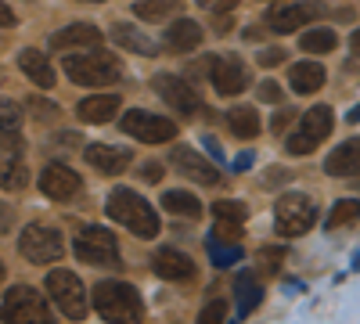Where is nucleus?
<instances>
[{
  "mask_svg": "<svg viewBox=\"0 0 360 324\" xmlns=\"http://www.w3.org/2000/svg\"><path fill=\"white\" fill-rule=\"evenodd\" d=\"M169 162H173V169H176V173H184L188 181H195V184H205V188H217V184H220V169H217L213 162H209L205 155H198L195 148H188V144L173 148Z\"/></svg>",
  "mask_w": 360,
  "mask_h": 324,
  "instance_id": "12",
  "label": "nucleus"
},
{
  "mask_svg": "<svg viewBox=\"0 0 360 324\" xmlns=\"http://www.w3.org/2000/svg\"><path fill=\"white\" fill-rule=\"evenodd\" d=\"M324 173L328 176H353V173H360V137L342 141L339 148L324 159Z\"/></svg>",
  "mask_w": 360,
  "mask_h": 324,
  "instance_id": "19",
  "label": "nucleus"
},
{
  "mask_svg": "<svg viewBox=\"0 0 360 324\" xmlns=\"http://www.w3.org/2000/svg\"><path fill=\"white\" fill-rule=\"evenodd\" d=\"M152 267L162 281H191L195 278V263L191 256H184L180 249H159L152 256Z\"/></svg>",
  "mask_w": 360,
  "mask_h": 324,
  "instance_id": "15",
  "label": "nucleus"
},
{
  "mask_svg": "<svg viewBox=\"0 0 360 324\" xmlns=\"http://www.w3.org/2000/svg\"><path fill=\"white\" fill-rule=\"evenodd\" d=\"M299 44H303V51H310V54H328V51H335L339 37L332 33V29H307Z\"/></svg>",
  "mask_w": 360,
  "mask_h": 324,
  "instance_id": "31",
  "label": "nucleus"
},
{
  "mask_svg": "<svg viewBox=\"0 0 360 324\" xmlns=\"http://www.w3.org/2000/svg\"><path fill=\"white\" fill-rule=\"evenodd\" d=\"M94 310L105 320H112V324H137L141 313H144L137 288L127 285V281H98V288H94Z\"/></svg>",
  "mask_w": 360,
  "mask_h": 324,
  "instance_id": "2",
  "label": "nucleus"
},
{
  "mask_svg": "<svg viewBox=\"0 0 360 324\" xmlns=\"http://www.w3.org/2000/svg\"><path fill=\"white\" fill-rule=\"evenodd\" d=\"M349 51H353V54H360V29H356V33L349 37Z\"/></svg>",
  "mask_w": 360,
  "mask_h": 324,
  "instance_id": "47",
  "label": "nucleus"
},
{
  "mask_svg": "<svg viewBox=\"0 0 360 324\" xmlns=\"http://www.w3.org/2000/svg\"><path fill=\"white\" fill-rule=\"evenodd\" d=\"M79 184H83L79 173L69 169L65 162H51V166H44V173H40L44 195H47V198H58V202H65V198L79 195Z\"/></svg>",
  "mask_w": 360,
  "mask_h": 324,
  "instance_id": "14",
  "label": "nucleus"
},
{
  "mask_svg": "<svg viewBox=\"0 0 360 324\" xmlns=\"http://www.w3.org/2000/svg\"><path fill=\"white\" fill-rule=\"evenodd\" d=\"M18 249L29 263H37V267H44V263H54L65 256V238L58 234L54 227H44V223H29L22 231L18 238Z\"/></svg>",
  "mask_w": 360,
  "mask_h": 324,
  "instance_id": "7",
  "label": "nucleus"
},
{
  "mask_svg": "<svg viewBox=\"0 0 360 324\" xmlns=\"http://www.w3.org/2000/svg\"><path fill=\"white\" fill-rule=\"evenodd\" d=\"M130 137L144 141V144H162V141H173L176 137V123L173 119H162L155 112H144V108H130L123 112V119H119Z\"/></svg>",
  "mask_w": 360,
  "mask_h": 324,
  "instance_id": "10",
  "label": "nucleus"
},
{
  "mask_svg": "<svg viewBox=\"0 0 360 324\" xmlns=\"http://www.w3.org/2000/svg\"><path fill=\"white\" fill-rule=\"evenodd\" d=\"M256 94H259V101H266V105H278V101H281V86H278L274 79H263V83L256 86Z\"/></svg>",
  "mask_w": 360,
  "mask_h": 324,
  "instance_id": "38",
  "label": "nucleus"
},
{
  "mask_svg": "<svg viewBox=\"0 0 360 324\" xmlns=\"http://www.w3.org/2000/svg\"><path fill=\"white\" fill-rule=\"evenodd\" d=\"M213 216H217V223H238V227H245L249 209H245V202L224 198V202H217V205H213Z\"/></svg>",
  "mask_w": 360,
  "mask_h": 324,
  "instance_id": "33",
  "label": "nucleus"
},
{
  "mask_svg": "<svg viewBox=\"0 0 360 324\" xmlns=\"http://www.w3.org/2000/svg\"><path fill=\"white\" fill-rule=\"evenodd\" d=\"M213 86H217V94L224 98H234V94H242L245 91V83H249V69L245 65H238V62H220V58H213Z\"/></svg>",
  "mask_w": 360,
  "mask_h": 324,
  "instance_id": "18",
  "label": "nucleus"
},
{
  "mask_svg": "<svg viewBox=\"0 0 360 324\" xmlns=\"http://www.w3.org/2000/svg\"><path fill=\"white\" fill-rule=\"evenodd\" d=\"M0 281H4V263H0Z\"/></svg>",
  "mask_w": 360,
  "mask_h": 324,
  "instance_id": "49",
  "label": "nucleus"
},
{
  "mask_svg": "<svg viewBox=\"0 0 360 324\" xmlns=\"http://www.w3.org/2000/svg\"><path fill=\"white\" fill-rule=\"evenodd\" d=\"M317 223V205L307 195H281L274 205V231L281 238H299Z\"/></svg>",
  "mask_w": 360,
  "mask_h": 324,
  "instance_id": "5",
  "label": "nucleus"
},
{
  "mask_svg": "<svg viewBox=\"0 0 360 324\" xmlns=\"http://www.w3.org/2000/svg\"><path fill=\"white\" fill-rule=\"evenodd\" d=\"M65 76L79 86H108L115 83L119 76H123V69H119V62L112 54L105 51H83V54H69L65 58Z\"/></svg>",
  "mask_w": 360,
  "mask_h": 324,
  "instance_id": "4",
  "label": "nucleus"
},
{
  "mask_svg": "<svg viewBox=\"0 0 360 324\" xmlns=\"http://www.w3.org/2000/svg\"><path fill=\"white\" fill-rule=\"evenodd\" d=\"M198 8L217 18V15H231V11L238 8V0H198Z\"/></svg>",
  "mask_w": 360,
  "mask_h": 324,
  "instance_id": "37",
  "label": "nucleus"
},
{
  "mask_svg": "<svg viewBox=\"0 0 360 324\" xmlns=\"http://www.w3.org/2000/svg\"><path fill=\"white\" fill-rule=\"evenodd\" d=\"M115 112H119V98L115 94H98V98H83L76 115L83 123H108L115 119Z\"/></svg>",
  "mask_w": 360,
  "mask_h": 324,
  "instance_id": "24",
  "label": "nucleus"
},
{
  "mask_svg": "<svg viewBox=\"0 0 360 324\" xmlns=\"http://www.w3.org/2000/svg\"><path fill=\"white\" fill-rule=\"evenodd\" d=\"M281 181H288V169H281V166H270L263 173V188H281Z\"/></svg>",
  "mask_w": 360,
  "mask_h": 324,
  "instance_id": "40",
  "label": "nucleus"
},
{
  "mask_svg": "<svg viewBox=\"0 0 360 324\" xmlns=\"http://www.w3.org/2000/svg\"><path fill=\"white\" fill-rule=\"evenodd\" d=\"M173 11H180V0H141L134 8V15L141 22H166V18H173Z\"/></svg>",
  "mask_w": 360,
  "mask_h": 324,
  "instance_id": "28",
  "label": "nucleus"
},
{
  "mask_svg": "<svg viewBox=\"0 0 360 324\" xmlns=\"http://www.w3.org/2000/svg\"><path fill=\"white\" fill-rule=\"evenodd\" d=\"M288 83L295 94H317L324 86V65L321 62H299L288 69Z\"/></svg>",
  "mask_w": 360,
  "mask_h": 324,
  "instance_id": "22",
  "label": "nucleus"
},
{
  "mask_svg": "<svg viewBox=\"0 0 360 324\" xmlns=\"http://www.w3.org/2000/svg\"><path fill=\"white\" fill-rule=\"evenodd\" d=\"M18 127H22V112H18V105L11 101V98H0V134H18Z\"/></svg>",
  "mask_w": 360,
  "mask_h": 324,
  "instance_id": "34",
  "label": "nucleus"
},
{
  "mask_svg": "<svg viewBox=\"0 0 360 324\" xmlns=\"http://www.w3.org/2000/svg\"><path fill=\"white\" fill-rule=\"evenodd\" d=\"M234 299H238V310H242V317L252 313V310L263 303V285H259V278H256L252 271H242V274L234 278Z\"/></svg>",
  "mask_w": 360,
  "mask_h": 324,
  "instance_id": "25",
  "label": "nucleus"
},
{
  "mask_svg": "<svg viewBox=\"0 0 360 324\" xmlns=\"http://www.w3.org/2000/svg\"><path fill=\"white\" fill-rule=\"evenodd\" d=\"M205 148H209V155H213L217 162H224V152H220V141L217 137H205Z\"/></svg>",
  "mask_w": 360,
  "mask_h": 324,
  "instance_id": "43",
  "label": "nucleus"
},
{
  "mask_svg": "<svg viewBox=\"0 0 360 324\" xmlns=\"http://www.w3.org/2000/svg\"><path fill=\"white\" fill-rule=\"evenodd\" d=\"M25 184H29V169L22 162H15V159L0 162V188L4 191H22Z\"/></svg>",
  "mask_w": 360,
  "mask_h": 324,
  "instance_id": "30",
  "label": "nucleus"
},
{
  "mask_svg": "<svg viewBox=\"0 0 360 324\" xmlns=\"http://www.w3.org/2000/svg\"><path fill=\"white\" fill-rule=\"evenodd\" d=\"M256 62H259L263 69H270V65H281V62H285V51H281V47H263V51L256 54Z\"/></svg>",
  "mask_w": 360,
  "mask_h": 324,
  "instance_id": "39",
  "label": "nucleus"
},
{
  "mask_svg": "<svg viewBox=\"0 0 360 324\" xmlns=\"http://www.w3.org/2000/svg\"><path fill=\"white\" fill-rule=\"evenodd\" d=\"M86 162L94 166L98 173H105V176H119V173H127V166H130V152L119 148V144H90Z\"/></svg>",
  "mask_w": 360,
  "mask_h": 324,
  "instance_id": "16",
  "label": "nucleus"
},
{
  "mask_svg": "<svg viewBox=\"0 0 360 324\" xmlns=\"http://www.w3.org/2000/svg\"><path fill=\"white\" fill-rule=\"evenodd\" d=\"M8 227H11V209H8L4 202H0V234H4Z\"/></svg>",
  "mask_w": 360,
  "mask_h": 324,
  "instance_id": "44",
  "label": "nucleus"
},
{
  "mask_svg": "<svg viewBox=\"0 0 360 324\" xmlns=\"http://www.w3.org/2000/svg\"><path fill=\"white\" fill-rule=\"evenodd\" d=\"M288 119H292V112H281V115H278V119H274V123H270V127H274V134H281Z\"/></svg>",
  "mask_w": 360,
  "mask_h": 324,
  "instance_id": "45",
  "label": "nucleus"
},
{
  "mask_svg": "<svg viewBox=\"0 0 360 324\" xmlns=\"http://www.w3.org/2000/svg\"><path fill=\"white\" fill-rule=\"evenodd\" d=\"M0 320L4 324H54L51 303L29 285H15L0 299Z\"/></svg>",
  "mask_w": 360,
  "mask_h": 324,
  "instance_id": "3",
  "label": "nucleus"
},
{
  "mask_svg": "<svg viewBox=\"0 0 360 324\" xmlns=\"http://www.w3.org/2000/svg\"><path fill=\"white\" fill-rule=\"evenodd\" d=\"M321 15H324L321 4H285V8L266 11V25L274 29V33H295V29L310 25V22L321 18Z\"/></svg>",
  "mask_w": 360,
  "mask_h": 324,
  "instance_id": "13",
  "label": "nucleus"
},
{
  "mask_svg": "<svg viewBox=\"0 0 360 324\" xmlns=\"http://www.w3.org/2000/svg\"><path fill=\"white\" fill-rule=\"evenodd\" d=\"M162 209L166 213H176V216H188V220H198L202 216V202L188 191H166L162 195Z\"/></svg>",
  "mask_w": 360,
  "mask_h": 324,
  "instance_id": "27",
  "label": "nucleus"
},
{
  "mask_svg": "<svg viewBox=\"0 0 360 324\" xmlns=\"http://www.w3.org/2000/svg\"><path fill=\"white\" fill-rule=\"evenodd\" d=\"M227 127H231L234 137H242V141H252V137H259V130H263V123H259V115H256L252 105L231 108V112H227Z\"/></svg>",
  "mask_w": 360,
  "mask_h": 324,
  "instance_id": "26",
  "label": "nucleus"
},
{
  "mask_svg": "<svg viewBox=\"0 0 360 324\" xmlns=\"http://www.w3.org/2000/svg\"><path fill=\"white\" fill-rule=\"evenodd\" d=\"M123 51H134V54H144V58H152L159 54V40H152L148 33H141L137 25H127V22H115L112 25V33H108Z\"/></svg>",
  "mask_w": 360,
  "mask_h": 324,
  "instance_id": "20",
  "label": "nucleus"
},
{
  "mask_svg": "<svg viewBox=\"0 0 360 324\" xmlns=\"http://www.w3.org/2000/svg\"><path fill=\"white\" fill-rule=\"evenodd\" d=\"M11 25H15V11L0 0V29H11Z\"/></svg>",
  "mask_w": 360,
  "mask_h": 324,
  "instance_id": "42",
  "label": "nucleus"
},
{
  "mask_svg": "<svg viewBox=\"0 0 360 324\" xmlns=\"http://www.w3.org/2000/svg\"><path fill=\"white\" fill-rule=\"evenodd\" d=\"M83 4H101V0H83Z\"/></svg>",
  "mask_w": 360,
  "mask_h": 324,
  "instance_id": "50",
  "label": "nucleus"
},
{
  "mask_svg": "<svg viewBox=\"0 0 360 324\" xmlns=\"http://www.w3.org/2000/svg\"><path fill=\"white\" fill-rule=\"evenodd\" d=\"M105 213L115 223H123L134 234H141V238H155V234H159V213L137 191H130V188H115L108 205H105Z\"/></svg>",
  "mask_w": 360,
  "mask_h": 324,
  "instance_id": "1",
  "label": "nucleus"
},
{
  "mask_svg": "<svg viewBox=\"0 0 360 324\" xmlns=\"http://www.w3.org/2000/svg\"><path fill=\"white\" fill-rule=\"evenodd\" d=\"M332 127H335L332 108H328V105H314V108L303 115L299 130L288 137V152H292V155H310L317 144H321L328 134H332Z\"/></svg>",
  "mask_w": 360,
  "mask_h": 324,
  "instance_id": "8",
  "label": "nucleus"
},
{
  "mask_svg": "<svg viewBox=\"0 0 360 324\" xmlns=\"http://www.w3.org/2000/svg\"><path fill=\"white\" fill-rule=\"evenodd\" d=\"M47 296L54 299V306L62 310L69 320H83L86 317V288L72 271H51L47 274Z\"/></svg>",
  "mask_w": 360,
  "mask_h": 324,
  "instance_id": "6",
  "label": "nucleus"
},
{
  "mask_svg": "<svg viewBox=\"0 0 360 324\" xmlns=\"http://www.w3.org/2000/svg\"><path fill=\"white\" fill-rule=\"evenodd\" d=\"M281 259H285V249H274V245L259 249V267H263V271H270V274H274V271L281 267Z\"/></svg>",
  "mask_w": 360,
  "mask_h": 324,
  "instance_id": "35",
  "label": "nucleus"
},
{
  "mask_svg": "<svg viewBox=\"0 0 360 324\" xmlns=\"http://www.w3.org/2000/svg\"><path fill=\"white\" fill-rule=\"evenodd\" d=\"M231 166H234L238 173H245V169H252V166H256V155H252V152H242V155H238Z\"/></svg>",
  "mask_w": 360,
  "mask_h": 324,
  "instance_id": "41",
  "label": "nucleus"
},
{
  "mask_svg": "<svg viewBox=\"0 0 360 324\" xmlns=\"http://www.w3.org/2000/svg\"><path fill=\"white\" fill-rule=\"evenodd\" d=\"M152 86H155V94L173 108V112H180V115H195L198 112V94H195V86L188 83V79H180V76H173V72H159L155 79H152Z\"/></svg>",
  "mask_w": 360,
  "mask_h": 324,
  "instance_id": "11",
  "label": "nucleus"
},
{
  "mask_svg": "<svg viewBox=\"0 0 360 324\" xmlns=\"http://www.w3.org/2000/svg\"><path fill=\"white\" fill-rule=\"evenodd\" d=\"M349 123H360V105H356V108H349Z\"/></svg>",
  "mask_w": 360,
  "mask_h": 324,
  "instance_id": "48",
  "label": "nucleus"
},
{
  "mask_svg": "<svg viewBox=\"0 0 360 324\" xmlns=\"http://www.w3.org/2000/svg\"><path fill=\"white\" fill-rule=\"evenodd\" d=\"M18 69H22L29 79H33L37 86H44V91H51V86H54V69H51V62H47L44 51L25 47V51L18 54Z\"/></svg>",
  "mask_w": 360,
  "mask_h": 324,
  "instance_id": "21",
  "label": "nucleus"
},
{
  "mask_svg": "<svg viewBox=\"0 0 360 324\" xmlns=\"http://www.w3.org/2000/svg\"><path fill=\"white\" fill-rule=\"evenodd\" d=\"M144 176H148V181H159V176H162V166H148Z\"/></svg>",
  "mask_w": 360,
  "mask_h": 324,
  "instance_id": "46",
  "label": "nucleus"
},
{
  "mask_svg": "<svg viewBox=\"0 0 360 324\" xmlns=\"http://www.w3.org/2000/svg\"><path fill=\"white\" fill-rule=\"evenodd\" d=\"M205 249H209V259H213L217 267H234V263L242 259V245H238V242H224V238H213V234H209Z\"/></svg>",
  "mask_w": 360,
  "mask_h": 324,
  "instance_id": "29",
  "label": "nucleus"
},
{
  "mask_svg": "<svg viewBox=\"0 0 360 324\" xmlns=\"http://www.w3.org/2000/svg\"><path fill=\"white\" fill-rule=\"evenodd\" d=\"M360 220V202L356 198H342L332 205V213H328V231L335 227H346V223H356Z\"/></svg>",
  "mask_w": 360,
  "mask_h": 324,
  "instance_id": "32",
  "label": "nucleus"
},
{
  "mask_svg": "<svg viewBox=\"0 0 360 324\" xmlns=\"http://www.w3.org/2000/svg\"><path fill=\"white\" fill-rule=\"evenodd\" d=\"M72 249L83 263H90V267H119V242L105 227H86Z\"/></svg>",
  "mask_w": 360,
  "mask_h": 324,
  "instance_id": "9",
  "label": "nucleus"
},
{
  "mask_svg": "<svg viewBox=\"0 0 360 324\" xmlns=\"http://www.w3.org/2000/svg\"><path fill=\"white\" fill-rule=\"evenodd\" d=\"M202 44V25L198 22H191V18H176L169 29H166V47L169 51H195Z\"/></svg>",
  "mask_w": 360,
  "mask_h": 324,
  "instance_id": "23",
  "label": "nucleus"
},
{
  "mask_svg": "<svg viewBox=\"0 0 360 324\" xmlns=\"http://www.w3.org/2000/svg\"><path fill=\"white\" fill-rule=\"evenodd\" d=\"M98 44H101V33L94 25H86V22L69 25V29H58V33L51 37L54 51H94Z\"/></svg>",
  "mask_w": 360,
  "mask_h": 324,
  "instance_id": "17",
  "label": "nucleus"
},
{
  "mask_svg": "<svg viewBox=\"0 0 360 324\" xmlns=\"http://www.w3.org/2000/svg\"><path fill=\"white\" fill-rule=\"evenodd\" d=\"M224 313H227V306H224L220 299H213V303H209V306L198 313L195 324H224Z\"/></svg>",
  "mask_w": 360,
  "mask_h": 324,
  "instance_id": "36",
  "label": "nucleus"
}]
</instances>
